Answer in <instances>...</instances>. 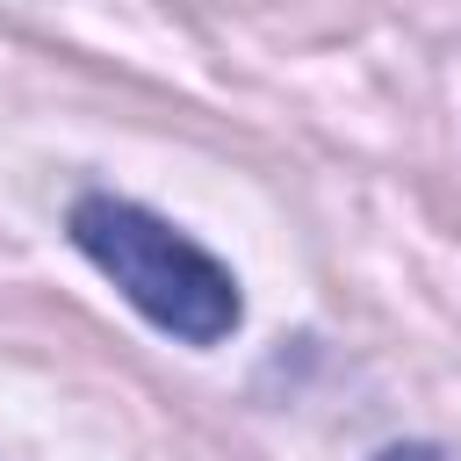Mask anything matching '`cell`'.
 I'll list each match as a JSON object with an SVG mask.
<instances>
[{
    "mask_svg": "<svg viewBox=\"0 0 461 461\" xmlns=\"http://www.w3.org/2000/svg\"><path fill=\"white\" fill-rule=\"evenodd\" d=\"M375 461H447L439 447H425V439H403V447H382Z\"/></svg>",
    "mask_w": 461,
    "mask_h": 461,
    "instance_id": "2",
    "label": "cell"
},
{
    "mask_svg": "<svg viewBox=\"0 0 461 461\" xmlns=\"http://www.w3.org/2000/svg\"><path fill=\"white\" fill-rule=\"evenodd\" d=\"M72 245L115 281V295L130 310H144L158 331H173L187 346H223L245 317L238 274L216 252H202L187 230H173L166 216H151L122 194H79Z\"/></svg>",
    "mask_w": 461,
    "mask_h": 461,
    "instance_id": "1",
    "label": "cell"
}]
</instances>
